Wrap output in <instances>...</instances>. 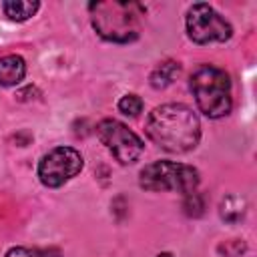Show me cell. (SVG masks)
<instances>
[{"instance_id":"cell-1","label":"cell","mask_w":257,"mask_h":257,"mask_svg":"<svg viewBox=\"0 0 257 257\" xmlns=\"http://www.w3.org/2000/svg\"><path fill=\"white\" fill-rule=\"evenodd\" d=\"M147 137L169 153H187L199 145V116L181 102H169L153 108L145 124Z\"/></svg>"},{"instance_id":"cell-2","label":"cell","mask_w":257,"mask_h":257,"mask_svg":"<svg viewBox=\"0 0 257 257\" xmlns=\"http://www.w3.org/2000/svg\"><path fill=\"white\" fill-rule=\"evenodd\" d=\"M92 26L108 42H133L139 36V22L145 8L137 2H96L90 4Z\"/></svg>"},{"instance_id":"cell-3","label":"cell","mask_w":257,"mask_h":257,"mask_svg":"<svg viewBox=\"0 0 257 257\" xmlns=\"http://www.w3.org/2000/svg\"><path fill=\"white\" fill-rule=\"evenodd\" d=\"M191 90L199 110L209 118H221L231 110V80L225 70L203 64L191 74Z\"/></svg>"},{"instance_id":"cell-4","label":"cell","mask_w":257,"mask_h":257,"mask_svg":"<svg viewBox=\"0 0 257 257\" xmlns=\"http://www.w3.org/2000/svg\"><path fill=\"white\" fill-rule=\"evenodd\" d=\"M199 171L191 165L173 161H155L141 169L139 185L147 191H177L189 195L199 187Z\"/></svg>"},{"instance_id":"cell-5","label":"cell","mask_w":257,"mask_h":257,"mask_svg":"<svg viewBox=\"0 0 257 257\" xmlns=\"http://www.w3.org/2000/svg\"><path fill=\"white\" fill-rule=\"evenodd\" d=\"M187 34L197 44H211V42H225L231 38L233 28L231 24L209 4L197 2L187 12Z\"/></svg>"},{"instance_id":"cell-6","label":"cell","mask_w":257,"mask_h":257,"mask_svg":"<svg viewBox=\"0 0 257 257\" xmlns=\"http://www.w3.org/2000/svg\"><path fill=\"white\" fill-rule=\"evenodd\" d=\"M96 135L100 143L106 147V151L118 161L120 165H133L143 155V141L139 135H135L126 124L114 118H104L96 124Z\"/></svg>"},{"instance_id":"cell-7","label":"cell","mask_w":257,"mask_h":257,"mask_svg":"<svg viewBox=\"0 0 257 257\" xmlns=\"http://www.w3.org/2000/svg\"><path fill=\"white\" fill-rule=\"evenodd\" d=\"M82 155L72 147H56L38 163V179L44 187H60L82 171Z\"/></svg>"},{"instance_id":"cell-8","label":"cell","mask_w":257,"mask_h":257,"mask_svg":"<svg viewBox=\"0 0 257 257\" xmlns=\"http://www.w3.org/2000/svg\"><path fill=\"white\" fill-rule=\"evenodd\" d=\"M26 74V62L20 54H6L0 58V84L16 86Z\"/></svg>"},{"instance_id":"cell-9","label":"cell","mask_w":257,"mask_h":257,"mask_svg":"<svg viewBox=\"0 0 257 257\" xmlns=\"http://www.w3.org/2000/svg\"><path fill=\"white\" fill-rule=\"evenodd\" d=\"M179 74H181V64L177 60H165V62H161L151 72L149 80H151V86L153 88L161 90V88H167L169 84H173L179 78Z\"/></svg>"},{"instance_id":"cell-10","label":"cell","mask_w":257,"mask_h":257,"mask_svg":"<svg viewBox=\"0 0 257 257\" xmlns=\"http://www.w3.org/2000/svg\"><path fill=\"white\" fill-rule=\"evenodd\" d=\"M247 213V201L241 195H227L219 205V215L225 223H239Z\"/></svg>"},{"instance_id":"cell-11","label":"cell","mask_w":257,"mask_h":257,"mask_svg":"<svg viewBox=\"0 0 257 257\" xmlns=\"http://www.w3.org/2000/svg\"><path fill=\"white\" fill-rule=\"evenodd\" d=\"M38 8H40V4L36 0H8L2 4L4 14L14 22H24V20L32 18Z\"/></svg>"},{"instance_id":"cell-12","label":"cell","mask_w":257,"mask_h":257,"mask_svg":"<svg viewBox=\"0 0 257 257\" xmlns=\"http://www.w3.org/2000/svg\"><path fill=\"white\" fill-rule=\"evenodd\" d=\"M118 110H120L122 114H128V116H139L141 110H143V100H141V96H137V94H124V96H120V100H118Z\"/></svg>"},{"instance_id":"cell-13","label":"cell","mask_w":257,"mask_h":257,"mask_svg":"<svg viewBox=\"0 0 257 257\" xmlns=\"http://www.w3.org/2000/svg\"><path fill=\"white\" fill-rule=\"evenodd\" d=\"M183 209H185V213H187L189 217H201L203 211H205V201H203V197H201L197 191H193V193L185 195Z\"/></svg>"},{"instance_id":"cell-14","label":"cell","mask_w":257,"mask_h":257,"mask_svg":"<svg viewBox=\"0 0 257 257\" xmlns=\"http://www.w3.org/2000/svg\"><path fill=\"white\" fill-rule=\"evenodd\" d=\"M6 257H58L56 249H30V247H12Z\"/></svg>"},{"instance_id":"cell-15","label":"cell","mask_w":257,"mask_h":257,"mask_svg":"<svg viewBox=\"0 0 257 257\" xmlns=\"http://www.w3.org/2000/svg\"><path fill=\"white\" fill-rule=\"evenodd\" d=\"M219 251H221L225 257H237V255H241V253L245 251V243L239 241V239H231V241H227L225 245H219Z\"/></svg>"},{"instance_id":"cell-16","label":"cell","mask_w":257,"mask_h":257,"mask_svg":"<svg viewBox=\"0 0 257 257\" xmlns=\"http://www.w3.org/2000/svg\"><path fill=\"white\" fill-rule=\"evenodd\" d=\"M157 257H175V255H173V253H167V251H165V253H159Z\"/></svg>"}]
</instances>
